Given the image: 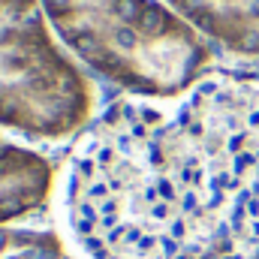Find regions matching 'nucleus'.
Wrapping results in <instances>:
<instances>
[{
	"mask_svg": "<svg viewBox=\"0 0 259 259\" xmlns=\"http://www.w3.org/2000/svg\"><path fill=\"white\" fill-rule=\"evenodd\" d=\"M217 52L259 72V0H163Z\"/></svg>",
	"mask_w": 259,
	"mask_h": 259,
	"instance_id": "nucleus-4",
	"label": "nucleus"
},
{
	"mask_svg": "<svg viewBox=\"0 0 259 259\" xmlns=\"http://www.w3.org/2000/svg\"><path fill=\"white\" fill-rule=\"evenodd\" d=\"M61 223L78 259H259V72L100 109L66 160Z\"/></svg>",
	"mask_w": 259,
	"mask_h": 259,
	"instance_id": "nucleus-1",
	"label": "nucleus"
},
{
	"mask_svg": "<svg viewBox=\"0 0 259 259\" xmlns=\"http://www.w3.org/2000/svg\"><path fill=\"white\" fill-rule=\"evenodd\" d=\"M55 163L27 145L3 136L0 127V229L39 214L55 193Z\"/></svg>",
	"mask_w": 259,
	"mask_h": 259,
	"instance_id": "nucleus-5",
	"label": "nucleus"
},
{
	"mask_svg": "<svg viewBox=\"0 0 259 259\" xmlns=\"http://www.w3.org/2000/svg\"><path fill=\"white\" fill-rule=\"evenodd\" d=\"M58 42L88 75L169 100L217 69V52L163 0H42Z\"/></svg>",
	"mask_w": 259,
	"mask_h": 259,
	"instance_id": "nucleus-2",
	"label": "nucleus"
},
{
	"mask_svg": "<svg viewBox=\"0 0 259 259\" xmlns=\"http://www.w3.org/2000/svg\"><path fill=\"white\" fill-rule=\"evenodd\" d=\"M94 118L97 84L58 42L42 0H0V127L66 142Z\"/></svg>",
	"mask_w": 259,
	"mask_h": 259,
	"instance_id": "nucleus-3",
	"label": "nucleus"
}]
</instances>
